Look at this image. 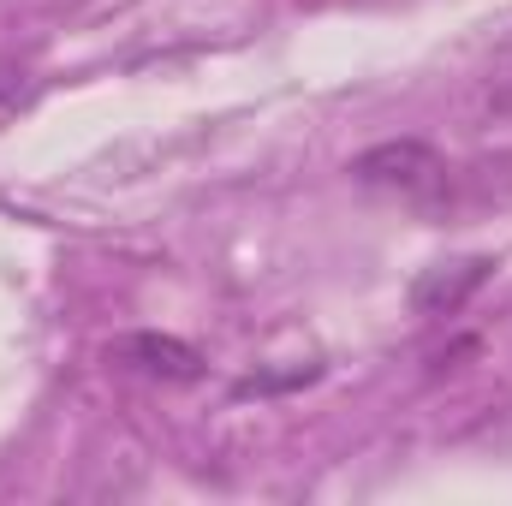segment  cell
Masks as SVG:
<instances>
[{
  "label": "cell",
  "instance_id": "cell-3",
  "mask_svg": "<svg viewBox=\"0 0 512 506\" xmlns=\"http://www.w3.org/2000/svg\"><path fill=\"white\" fill-rule=\"evenodd\" d=\"M489 256H471V262H453V268H429L417 286H411V310L417 316H453V310H465V298L489 280Z\"/></svg>",
  "mask_w": 512,
  "mask_h": 506
},
{
  "label": "cell",
  "instance_id": "cell-1",
  "mask_svg": "<svg viewBox=\"0 0 512 506\" xmlns=\"http://www.w3.org/2000/svg\"><path fill=\"white\" fill-rule=\"evenodd\" d=\"M352 179L370 185V191H393V197H411V203H435L447 197L453 173H447V155L423 137H393V143H376L352 161Z\"/></svg>",
  "mask_w": 512,
  "mask_h": 506
},
{
  "label": "cell",
  "instance_id": "cell-2",
  "mask_svg": "<svg viewBox=\"0 0 512 506\" xmlns=\"http://www.w3.org/2000/svg\"><path fill=\"white\" fill-rule=\"evenodd\" d=\"M108 364H120L131 376L149 381H203V352L179 334H155V328H137V334H120L108 340Z\"/></svg>",
  "mask_w": 512,
  "mask_h": 506
}]
</instances>
